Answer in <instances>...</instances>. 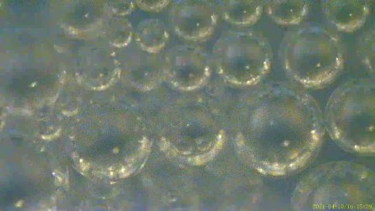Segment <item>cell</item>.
<instances>
[{"label": "cell", "instance_id": "obj_1", "mask_svg": "<svg viewBox=\"0 0 375 211\" xmlns=\"http://www.w3.org/2000/svg\"><path fill=\"white\" fill-rule=\"evenodd\" d=\"M262 111L263 151L270 173L283 174L303 166L314 155L323 134L321 110L296 87L276 85Z\"/></svg>", "mask_w": 375, "mask_h": 211}, {"label": "cell", "instance_id": "obj_2", "mask_svg": "<svg viewBox=\"0 0 375 211\" xmlns=\"http://www.w3.org/2000/svg\"><path fill=\"white\" fill-rule=\"evenodd\" d=\"M281 59L288 73L302 85L317 87L332 81L341 69L343 44L332 30L319 25L295 28L281 45Z\"/></svg>", "mask_w": 375, "mask_h": 211}, {"label": "cell", "instance_id": "obj_3", "mask_svg": "<svg viewBox=\"0 0 375 211\" xmlns=\"http://www.w3.org/2000/svg\"><path fill=\"white\" fill-rule=\"evenodd\" d=\"M326 121L330 134L343 146L356 152H373V83L352 81L336 89L327 105Z\"/></svg>", "mask_w": 375, "mask_h": 211}, {"label": "cell", "instance_id": "obj_4", "mask_svg": "<svg viewBox=\"0 0 375 211\" xmlns=\"http://www.w3.org/2000/svg\"><path fill=\"white\" fill-rule=\"evenodd\" d=\"M299 189L298 200L309 208L365 205L374 193V178L358 165L330 164L314 171Z\"/></svg>", "mask_w": 375, "mask_h": 211}, {"label": "cell", "instance_id": "obj_5", "mask_svg": "<svg viewBox=\"0 0 375 211\" xmlns=\"http://www.w3.org/2000/svg\"><path fill=\"white\" fill-rule=\"evenodd\" d=\"M323 8L328 21L338 30L345 32L359 28L369 12L364 1H326Z\"/></svg>", "mask_w": 375, "mask_h": 211}, {"label": "cell", "instance_id": "obj_6", "mask_svg": "<svg viewBox=\"0 0 375 211\" xmlns=\"http://www.w3.org/2000/svg\"><path fill=\"white\" fill-rule=\"evenodd\" d=\"M268 8L270 15L277 23L291 25L303 19L308 4L303 1H273Z\"/></svg>", "mask_w": 375, "mask_h": 211}]
</instances>
